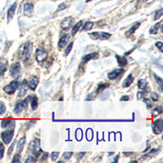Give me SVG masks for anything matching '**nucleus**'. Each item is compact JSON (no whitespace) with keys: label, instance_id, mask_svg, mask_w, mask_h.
I'll return each mask as SVG.
<instances>
[{"label":"nucleus","instance_id":"22","mask_svg":"<svg viewBox=\"0 0 163 163\" xmlns=\"http://www.w3.org/2000/svg\"><path fill=\"white\" fill-rule=\"evenodd\" d=\"M117 61V64L121 67H123L125 65H127V59L124 56H116Z\"/></svg>","mask_w":163,"mask_h":163},{"label":"nucleus","instance_id":"47","mask_svg":"<svg viewBox=\"0 0 163 163\" xmlns=\"http://www.w3.org/2000/svg\"><path fill=\"white\" fill-rule=\"evenodd\" d=\"M14 145H15V141H13V143H12V145H11L10 147H9V148H8V155H10L11 153H12L13 148H14Z\"/></svg>","mask_w":163,"mask_h":163},{"label":"nucleus","instance_id":"53","mask_svg":"<svg viewBox=\"0 0 163 163\" xmlns=\"http://www.w3.org/2000/svg\"><path fill=\"white\" fill-rule=\"evenodd\" d=\"M118 157H119V156H118V155L117 156L116 158H115V159H114V161H116L117 160H118Z\"/></svg>","mask_w":163,"mask_h":163},{"label":"nucleus","instance_id":"4","mask_svg":"<svg viewBox=\"0 0 163 163\" xmlns=\"http://www.w3.org/2000/svg\"><path fill=\"white\" fill-rule=\"evenodd\" d=\"M13 135H14V129L4 131L1 133V139L5 144H8L12 140Z\"/></svg>","mask_w":163,"mask_h":163},{"label":"nucleus","instance_id":"16","mask_svg":"<svg viewBox=\"0 0 163 163\" xmlns=\"http://www.w3.org/2000/svg\"><path fill=\"white\" fill-rule=\"evenodd\" d=\"M39 83V78H37L36 76H32L31 78H30V79H29V83H28L29 87L30 88L32 91H34V90L36 89L37 86H38Z\"/></svg>","mask_w":163,"mask_h":163},{"label":"nucleus","instance_id":"1","mask_svg":"<svg viewBox=\"0 0 163 163\" xmlns=\"http://www.w3.org/2000/svg\"><path fill=\"white\" fill-rule=\"evenodd\" d=\"M20 83H21V78H16L15 80L11 82L8 85L5 86L3 87V91L8 95H12V94L15 93L16 89L18 88V87L20 86Z\"/></svg>","mask_w":163,"mask_h":163},{"label":"nucleus","instance_id":"3","mask_svg":"<svg viewBox=\"0 0 163 163\" xmlns=\"http://www.w3.org/2000/svg\"><path fill=\"white\" fill-rule=\"evenodd\" d=\"M31 96H28L27 98L25 99L24 100L19 102L16 104V106L14 108V113L16 114H20L21 112L23 111V109H27V106H28L29 101L31 100Z\"/></svg>","mask_w":163,"mask_h":163},{"label":"nucleus","instance_id":"42","mask_svg":"<svg viewBox=\"0 0 163 163\" xmlns=\"http://www.w3.org/2000/svg\"><path fill=\"white\" fill-rule=\"evenodd\" d=\"M156 47H158L161 52H163V43L161 42H156Z\"/></svg>","mask_w":163,"mask_h":163},{"label":"nucleus","instance_id":"52","mask_svg":"<svg viewBox=\"0 0 163 163\" xmlns=\"http://www.w3.org/2000/svg\"><path fill=\"white\" fill-rule=\"evenodd\" d=\"M85 153H79V158H82V157H83V155H85Z\"/></svg>","mask_w":163,"mask_h":163},{"label":"nucleus","instance_id":"35","mask_svg":"<svg viewBox=\"0 0 163 163\" xmlns=\"http://www.w3.org/2000/svg\"><path fill=\"white\" fill-rule=\"evenodd\" d=\"M163 15V9L162 8H161L160 10H158L155 14V16H154V19L155 20H158V19H160L161 17V16Z\"/></svg>","mask_w":163,"mask_h":163},{"label":"nucleus","instance_id":"32","mask_svg":"<svg viewBox=\"0 0 163 163\" xmlns=\"http://www.w3.org/2000/svg\"><path fill=\"white\" fill-rule=\"evenodd\" d=\"M162 107L161 106H159L158 107V108H156V109H153V116L156 117V116H158L159 114H162Z\"/></svg>","mask_w":163,"mask_h":163},{"label":"nucleus","instance_id":"18","mask_svg":"<svg viewBox=\"0 0 163 163\" xmlns=\"http://www.w3.org/2000/svg\"><path fill=\"white\" fill-rule=\"evenodd\" d=\"M16 3H14L11 6L9 9L8 11V22H10L12 21V19L13 18L14 16V14H15V11H16Z\"/></svg>","mask_w":163,"mask_h":163},{"label":"nucleus","instance_id":"9","mask_svg":"<svg viewBox=\"0 0 163 163\" xmlns=\"http://www.w3.org/2000/svg\"><path fill=\"white\" fill-rule=\"evenodd\" d=\"M52 82H47L45 84L42 85V87L40 89V94L42 97H46L50 94L51 91H52Z\"/></svg>","mask_w":163,"mask_h":163},{"label":"nucleus","instance_id":"38","mask_svg":"<svg viewBox=\"0 0 163 163\" xmlns=\"http://www.w3.org/2000/svg\"><path fill=\"white\" fill-rule=\"evenodd\" d=\"M21 161V155L19 154V153H17V154H16V155L14 156V158H13L12 161V162L14 163V162H20Z\"/></svg>","mask_w":163,"mask_h":163},{"label":"nucleus","instance_id":"55","mask_svg":"<svg viewBox=\"0 0 163 163\" xmlns=\"http://www.w3.org/2000/svg\"><path fill=\"white\" fill-rule=\"evenodd\" d=\"M143 2H144V3H146V2H148V0H142Z\"/></svg>","mask_w":163,"mask_h":163},{"label":"nucleus","instance_id":"10","mask_svg":"<svg viewBox=\"0 0 163 163\" xmlns=\"http://www.w3.org/2000/svg\"><path fill=\"white\" fill-rule=\"evenodd\" d=\"M18 87V95L17 96H18V97L21 98V97L25 96L26 93H27V91H28L29 88L28 82L25 79V80L22 81V83H21V84Z\"/></svg>","mask_w":163,"mask_h":163},{"label":"nucleus","instance_id":"36","mask_svg":"<svg viewBox=\"0 0 163 163\" xmlns=\"http://www.w3.org/2000/svg\"><path fill=\"white\" fill-rule=\"evenodd\" d=\"M4 151H5V148L2 143H0V160L3 159V156H4Z\"/></svg>","mask_w":163,"mask_h":163},{"label":"nucleus","instance_id":"27","mask_svg":"<svg viewBox=\"0 0 163 163\" xmlns=\"http://www.w3.org/2000/svg\"><path fill=\"white\" fill-rule=\"evenodd\" d=\"M109 87V83H100L98 85V87H97V90H96V92H97V93L101 92V91H103L105 88Z\"/></svg>","mask_w":163,"mask_h":163},{"label":"nucleus","instance_id":"40","mask_svg":"<svg viewBox=\"0 0 163 163\" xmlns=\"http://www.w3.org/2000/svg\"><path fill=\"white\" fill-rule=\"evenodd\" d=\"M73 152H65V153H64V154H63V158H64V159H65V160H68V159H70L71 157L73 156Z\"/></svg>","mask_w":163,"mask_h":163},{"label":"nucleus","instance_id":"25","mask_svg":"<svg viewBox=\"0 0 163 163\" xmlns=\"http://www.w3.org/2000/svg\"><path fill=\"white\" fill-rule=\"evenodd\" d=\"M82 25H83V21H80L79 22H78V23L76 24L73 27L72 32H71V34H72L73 36H74V35H75L76 33H77V32H78L79 29H80L81 26Z\"/></svg>","mask_w":163,"mask_h":163},{"label":"nucleus","instance_id":"34","mask_svg":"<svg viewBox=\"0 0 163 163\" xmlns=\"http://www.w3.org/2000/svg\"><path fill=\"white\" fill-rule=\"evenodd\" d=\"M73 42H71L68 45V47H66V49H65V56H68V55L70 54V52H71V50H72L73 48Z\"/></svg>","mask_w":163,"mask_h":163},{"label":"nucleus","instance_id":"44","mask_svg":"<svg viewBox=\"0 0 163 163\" xmlns=\"http://www.w3.org/2000/svg\"><path fill=\"white\" fill-rule=\"evenodd\" d=\"M65 8H66V4L65 3H60V5L58 6V8H57V11L60 12V11L65 10Z\"/></svg>","mask_w":163,"mask_h":163},{"label":"nucleus","instance_id":"5","mask_svg":"<svg viewBox=\"0 0 163 163\" xmlns=\"http://www.w3.org/2000/svg\"><path fill=\"white\" fill-rule=\"evenodd\" d=\"M21 71V64L19 62H16L11 65L9 73H10V75L12 76V77H13V78H17V77L20 75Z\"/></svg>","mask_w":163,"mask_h":163},{"label":"nucleus","instance_id":"45","mask_svg":"<svg viewBox=\"0 0 163 163\" xmlns=\"http://www.w3.org/2000/svg\"><path fill=\"white\" fill-rule=\"evenodd\" d=\"M109 92H107L106 91L105 93L102 94V95L100 96V98L101 100H106V99L109 97Z\"/></svg>","mask_w":163,"mask_h":163},{"label":"nucleus","instance_id":"12","mask_svg":"<svg viewBox=\"0 0 163 163\" xmlns=\"http://www.w3.org/2000/svg\"><path fill=\"white\" fill-rule=\"evenodd\" d=\"M123 73H124L123 69H117V70H114V71L109 73L108 74V78H109V79H116V78L122 75Z\"/></svg>","mask_w":163,"mask_h":163},{"label":"nucleus","instance_id":"6","mask_svg":"<svg viewBox=\"0 0 163 163\" xmlns=\"http://www.w3.org/2000/svg\"><path fill=\"white\" fill-rule=\"evenodd\" d=\"M89 36L94 40L96 39H101V40H106L111 37V34L106 32H94L89 34Z\"/></svg>","mask_w":163,"mask_h":163},{"label":"nucleus","instance_id":"23","mask_svg":"<svg viewBox=\"0 0 163 163\" xmlns=\"http://www.w3.org/2000/svg\"><path fill=\"white\" fill-rule=\"evenodd\" d=\"M140 22H136L134 25L131 26V28L129 30H127V31L126 32V36L129 37V36H131V34H134L135 30H136V29L140 27Z\"/></svg>","mask_w":163,"mask_h":163},{"label":"nucleus","instance_id":"19","mask_svg":"<svg viewBox=\"0 0 163 163\" xmlns=\"http://www.w3.org/2000/svg\"><path fill=\"white\" fill-rule=\"evenodd\" d=\"M26 142V139L25 136L23 137H21L20 139V140L18 141V144H17V146H16V151H17V153H21V151L23 150L24 146Z\"/></svg>","mask_w":163,"mask_h":163},{"label":"nucleus","instance_id":"21","mask_svg":"<svg viewBox=\"0 0 163 163\" xmlns=\"http://www.w3.org/2000/svg\"><path fill=\"white\" fill-rule=\"evenodd\" d=\"M70 39V35L69 34H66L65 36H63L61 39H60V41L58 42V46L60 47V48H63V47H65V45L67 44L68 41Z\"/></svg>","mask_w":163,"mask_h":163},{"label":"nucleus","instance_id":"41","mask_svg":"<svg viewBox=\"0 0 163 163\" xmlns=\"http://www.w3.org/2000/svg\"><path fill=\"white\" fill-rule=\"evenodd\" d=\"M59 152H52V153H51V159H52V161H56L57 159V158L59 157Z\"/></svg>","mask_w":163,"mask_h":163},{"label":"nucleus","instance_id":"46","mask_svg":"<svg viewBox=\"0 0 163 163\" xmlns=\"http://www.w3.org/2000/svg\"><path fill=\"white\" fill-rule=\"evenodd\" d=\"M34 161H35V159H34L33 157H31V156H29L28 158H26L25 161V163H29V162H34Z\"/></svg>","mask_w":163,"mask_h":163},{"label":"nucleus","instance_id":"28","mask_svg":"<svg viewBox=\"0 0 163 163\" xmlns=\"http://www.w3.org/2000/svg\"><path fill=\"white\" fill-rule=\"evenodd\" d=\"M31 100V108L33 110H36L38 109V98H37L36 96H34V97Z\"/></svg>","mask_w":163,"mask_h":163},{"label":"nucleus","instance_id":"51","mask_svg":"<svg viewBox=\"0 0 163 163\" xmlns=\"http://www.w3.org/2000/svg\"><path fill=\"white\" fill-rule=\"evenodd\" d=\"M129 100H130V97L128 96H122V98L120 99V100H122V101Z\"/></svg>","mask_w":163,"mask_h":163},{"label":"nucleus","instance_id":"31","mask_svg":"<svg viewBox=\"0 0 163 163\" xmlns=\"http://www.w3.org/2000/svg\"><path fill=\"white\" fill-rule=\"evenodd\" d=\"M94 25L93 22H91V21H87V22H86L84 26H83V29L84 30H90L92 29Z\"/></svg>","mask_w":163,"mask_h":163},{"label":"nucleus","instance_id":"13","mask_svg":"<svg viewBox=\"0 0 163 163\" xmlns=\"http://www.w3.org/2000/svg\"><path fill=\"white\" fill-rule=\"evenodd\" d=\"M72 22L73 18L71 16H69V17H66L65 19H64V21L60 23V26H61V28H62L64 30H68V29H70V27H71Z\"/></svg>","mask_w":163,"mask_h":163},{"label":"nucleus","instance_id":"20","mask_svg":"<svg viewBox=\"0 0 163 163\" xmlns=\"http://www.w3.org/2000/svg\"><path fill=\"white\" fill-rule=\"evenodd\" d=\"M9 126H12V127H15V121L12 119H4L1 122V127L3 128H6Z\"/></svg>","mask_w":163,"mask_h":163},{"label":"nucleus","instance_id":"29","mask_svg":"<svg viewBox=\"0 0 163 163\" xmlns=\"http://www.w3.org/2000/svg\"><path fill=\"white\" fill-rule=\"evenodd\" d=\"M147 85L148 83L145 79H140L138 83V87L140 89H142V90H144L145 88L147 87Z\"/></svg>","mask_w":163,"mask_h":163},{"label":"nucleus","instance_id":"33","mask_svg":"<svg viewBox=\"0 0 163 163\" xmlns=\"http://www.w3.org/2000/svg\"><path fill=\"white\" fill-rule=\"evenodd\" d=\"M154 78H155V80L157 81V83H158V85L160 87V91H162V86H163V83H162V79L158 77L157 74H154Z\"/></svg>","mask_w":163,"mask_h":163},{"label":"nucleus","instance_id":"17","mask_svg":"<svg viewBox=\"0 0 163 163\" xmlns=\"http://www.w3.org/2000/svg\"><path fill=\"white\" fill-rule=\"evenodd\" d=\"M99 56V54L97 52H91V53H89V54L86 55L85 56L83 57V63H87L88 62L89 60H93V59H96L97 57Z\"/></svg>","mask_w":163,"mask_h":163},{"label":"nucleus","instance_id":"11","mask_svg":"<svg viewBox=\"0 0 163 163\" xmlns=\"http://www.w3.org/2000/svg\"><path fill=\"white\" fill-rule=\"evenodd\" d=\"M32 50H33V43L30 42H28L25 44L23 50V56L25 59H28L31 56Z\"/></svg>","mask_w":163,"mask_h":163},{"label":"nucleus","instance_id":"14","mask_svg":"<svg viewBox=\"0 0 163 163\" xmlns=\"http://www.w3.org/2000/svg\"><path fill=\"white\" fill-rule=\"evenodd\" d=\"M34 5L30 3H27L24 5V15L26 16H30L33 14Z\"/></svg>","mask_w":163,"mask_h":163},{"label":"nucleus","instance_id":"7","mask_svg":"<svg viewBox=\"0 0 163 163\" xmlns=\"http://www.w3.org/2000/svg\"><path fill=\"white\" fill-rule=\"evenodd\" d=\"M152 128H153V133L156 135H159L162 132L163 130V119L162 118H159V119L156 120L155 122H153L152 125Z\"/></svg>","mask_w":163,"mask_h":163},{"label":"nucleus","instance_id":"50","mask_svg":"<svg viewBox=\"0 0 163 163\" xmlns=\"http://www.w3.org/2000/svg\"><path fill=\"white\" fill-rule=\"evenodd\" d=\"M36 122V120H31L30 122H29L28 123H27V126H28V128L29 127H31V126H33V125Z\"/></svg>","mask_w":163,"mask_h":163},{"label":"nucleus","instance_id":"39","mask_svg":"<svg viewBox=\"0 0 163 163\" xmlns=\"http://www.w3.org/2000/svg\"><path fill=\"white\" fill-rule=\"evenodd\" d=\"M147 95V91H139L137 93V99H144Z\"/></svg>","mask_w":163,"mask_h":163},{"label":"nucleus","instance_id":"15","mask_svg":"<svg viewBox=\"0 0 163 163\" xmlns=\"http://www.w3.org/2000/svg\"><path fill=\"white\" fill-rule=\"evenodd\" d=\"M8 62L7 59L5 58H0V77L4 74V73L6 72V70L8 69Z\"/></svg>","mask_w":163,"mask_h":163},{"label":"nucleus","instance_id":"2","mask_svg":"<svg viewBox=\"0 0 163 163\" xmlns=\"http://www.w3.org/2000/svg\"><path fill=\"white\" fill-rule=\"evenodd\" d=\"M29 149L33 154L35 156H39L42 153L41 147H40V140L36 138L34 140H32L29 144Z\"/></svg>","mask_w":163,"mask_h":163},{"label":"nucleus","instance_id":"49","mask_svg":"<svg viewBox=\"0 0 163 163\" xmlns=\"http://www.w3.org/2000/svg\"><path fill=\"white\" fill-rule=\"evenodd\" d=\"M93 100V94H89L87 96V98H86V100Z\"/></svg>","mask_w":163,"mask_h":163},{"label":"nucleus","instance_id":"26","mask_svg":"<svg viewBox=\"0 0 163 163\" xmlns=\"http://www.w3.org/2000/svg\"><path fill=\"white\" fill-rule=\"evenodd\" d=\"M159 148H153V149H152V150L149 152L148 153H147V154H145L144 156H143V158H151V157H153V156L156 155V154H158V153H159Z\"/></svg>","mask_w":163,"mask_h":163},{"label":"nucleus","instance_id":"43","mask_svg":"<svg viewBox=\"0 0 163 163\" xmlns=\"http://www.w3.org/2000/svg\"><path fill=\"white\" fill-rule=\"evenodd\" d=\"M158 98H159V96H158L156 92H152V93H151V99H152L153 101L158 100Z\"/></svg>","mask_w":163,"mask_h":163},{"label":"nucleus","instance_id":"24","mask_svg":"<svg viewBox=\"0 0 163 163\" xmlns=\"http://www.w3.org/2000/svg\"><path fill=\"white\" fill-rule=\"evenodd\" d=\"M133 82H134V77L131 74H130L124 80V82L122 83V86H123V87H128L131 85Z\"/></svg>","mask_w":163,"mask_h":163},{"label":"nucleus","instance_id":"54","mask_svg":"<svg viewBox=\"0 0 163 163\" xmlns=\"http://www.w3.org/2000/svg\"><path fill=\"white\" fill-rule=\"evenodd\" d=\"M112 154H114V153H113V152H111V153H109V154H108V155H112Z\"/></svg>","mask_w":163,"mask_h":163},{"label":"nucleus","instance_id":"30","mask_svg":"<svg viewBox=\"0 0 163 163\" xmlns=\"http://www.w3.org/2000/svg\"><path fill=\"white\" fill-rule=\"evenodd\" d=\"M160 27H161V23H159V22H158V23L155 24V25H153V27L151 28L150 34H157L158 31V29H159V28H160Z\"/></svg>","mask_w":163,"mask_h":163},{"label":"nucleus","instance_id":"37","mask_svg":"<svg viewBox=\"0 0 163 163\" xmlns=\"http://www.w3.org/2000/svg\"><path fill=\"white\" fill-rule=\"evenodd\" d=\"M6 112V105L3 102H0V115H3Z\"/></svg>","mask_w":163,"mask_h":163},{"label":"nucleus","instance_id":"8","mask_svg":"<svg viewBox=\"0 0 163 163\" xmlns=\"http://www.w3.org/2000/svg\"><path fill=\"white\" fill-rule=\"evenodd\" d=\"M35 57H36V60H38V62L42 63L47 59V53L43 48L39 47V48H38V49L36 50V52H35Z\"/></svg>","mask_w":163,"mask_h":163},{"label":"nucleus","instance_id":"48","mask_svg":"<svg viewBox=\"0 0 163 163\" xmlns=\"http://www.w3.org/2000/svg\"><path fill=\"white\" fill-rule=\"evenodd\" d=\"M144 102L146 104V105H147V109L152 108V102L150 101V100H145Z\"/></svg>","mask_w":163,"mask_h":163}]
</instances>
